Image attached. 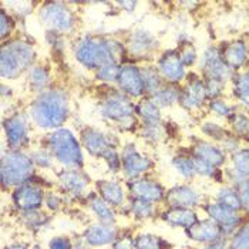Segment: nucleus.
<instances>
[{
  "label": "nucleus",
  "instance_id": "1",
  "mask_svg": "<svg viewBox=\"0 0 249 249\" xmlns=\"http://www.w3.org/2000/svg\"><path fill=\"white\" fill-rule=\"evenodd\" d=\"M73 54L87 70L97 71L107 64H120L127 56L125 43L101 36H81L73 44Z\"/></svg>",
  "mask_w": 249,
  "mask_h": 249
},
{
  "label": "nucleus",
  "instance_id": "2",
  "mask_svg": "<svg viewBox=\"0 0 249 249\" xmlns=\"http://www.w3.org/2000/svg\"><path fill=\"white\" fill-rule=\"evenodd\" d=\"M30 121L41 130L54 131L63 128L70 117V98L61 90L50 87L49 90L36 94L27 107Z\"/></svg>",
  "mask_w": 249,
  "mask_h": 249
},
{
  "label": "nucleus",
  "instance_id": "3",
  "mask_svg": "<svg viewBox=\"0 0 249 249\" xmlns=\"http://www.w3.org/2000/svg\"><path fill=\"white\" fill-rule=\"evenodd\" d=\"M36 64L33 44L23 38H10L1 44L0 74L4 80H16Z\"/></svg>",
  "mask_w": 249,
  "mask_h": 249
},
{
  "label": "nucleus",
  "instance_id": "4",
  "mask_svg": "<svg viewBox=\"0 0 249 249\" xmlns=\"http://www.w3.org/2000/svg\"><path fill=\"white\" fill-rule=\"evenodd\" d=\"M98 114L124 131H134L140 127V118L135 113V103L120 90L108 91L100 100Z\"/></svg>",
  "mask_w": 249,
  "mask_h": 249
},
{
  "label": "nucleus",
  "instance_id": "5",
  "mask_svg": "<svg viewBox=\"0 0 249 249\" xmlns=\"http://www.w3.org/2000/svg\"><path fill=\"white\" fill-rule=\"evenodd\" d=\"M46 148L53 155V158L64 168L84 167V155L80 140L69 128H58L46 137Z\"/></svg>",
  "mask_w": 249,
  "mask_h": 249
},
{
  "label": "nucleus",
  "instance_id": "6",
  "mask_svg": "<svg viewBox=\"0 0 249 249\" xmlns=\"http://www.w3.org/2000/svg\"><path fill=\"white\" fill-rule=\"evenodd\" d=\"M36 165L30 157L21 150H9L1 155L0 174L4 188H18L35 177Z\"/></svg>",
  "mask_w": 249,
  "mask_h": 249
},
{
  "label": "nucleus",
  "instance_id": "7",
  "mask_svg": "<svg viewBox=\"0 0 249 249\" xmlns=\"http://www.w3.org/2000/svg\"><path fill=\"white\" fill-rule=\"evenodd\" d=\"M37 18L54 33H71L76 29V15L63 1L41 3L37 9Z\"/></svg>",
  "mask_w": 249,
  "mask_h": 249
},
{
  "label": "nucleus",
  "instance_id": "8",
  "mask_svg": "<svg viewBox=\"0 0 249 249\" xmlns=\"http://www.w3.org/2000/svg\"><path fill=\"white\" fill-rule=\"evenodd\" d=\"M154 168V161L134 144H125L121 151V173L127 181L145 177Z\"/></svg>",
  "mask_w": 249,
  "mask_h": 249
},
{
  "label": "nucleus",
  "instance_id": "9",
  "mask_svg": "<svg viewBox=\"0 0 249 249\" xmlns=\"http://www.w3.org/2000/svg\"><path fill=\"white\" fill-rule=\"evenodd\" d=\"M30 130V117L27 113H13L4 118L3 131L7 140L9 150H21L30 141L29 137Z\"/></svg>",
  "mask_w": 249,
  "mask_h": 249
},
{
  "label": "nucleus",
  "instance_id": "10",
  "mask_svg": "<svg viewBox=\"0 0 249 249\" xmlns=\"http://www.w3.org/2000/svg\"><path fill=\"white\" fill-rule=\"evenodd\" d=\"M44 196L46 190L32 179L13 190L12 201L20 212L40 211L44 207Z\"/></svg>",
  "mask_w": 249,
  "mask_h": 249
},
{
  "label": "nucleus",
  "instance_id": "11",
  "mask_svg": "<svg viewBox=\"0 0 249 249\" xmlns=\"http://www.w3.org/2000/svg\"><path fill=\"white\" fill-rule=\"evenodd\" d=\"M125 185H127V191H128L130 198L153 202V204L162 202L165 198V194H167V190L162 187L161 182L155 181L153 178H148V177L130 179V181H127Z\"/></svg>",
  "mask_w": 249,
  "mask_h": 249
},
{
  "label": "nucleus",
  "instance_id": "12",
  "mask_svg": "<svg viewBox=\"0 0 249 249\" xmlns=\"http://www.w3.org/2000/svg\"><path fill=\"white\" fill-rule=\"evenodd\" d=\"M201 208L204 212L208 215V218L215 221L227 236V239H230L232 233L239 228V225L244 222L242 216L238 213V211H233L231 208L224 207L222 204L216 202L215 199L210 201V202H204L201 205Z\"/></svg>",
  "mask_w": 249,
  "mask_h": 249
},
{
  "label": "nucleus",
  "instance_id": "13",
  "mask_svg": "<svg viewBox=\"0 0 249 249\" xmlns=\"http://www.w3.org/2000/svg\"><path fill=\"white\" fill-rule=\"evenodd\" d=\"M160 44L151 32L145 29H135L125 41L127 56L135 60H147L153 57Z\"/></svg>",
  "mask_w": 249,
  "mask_h": 249
},
{
  "label": "nucleus",
  "instance_id": "14",
  "mask_svg": "<svg viewBox=\"0 0 249 249\" xmlns=\"http://www.w3.org/2000/svg\"><path fill=\"white\" fill-rule=\"evenodd\" d=\"M57 184L60 190L73 198L87 196V190L91 179L83 170L78 168H63L57 173Z\"/></svg>",
  "mask_w": 249,
  "mask_h": 249
},
{
  "label": "nucleus",
  "instance_id": "15",
  "mask_svg": "<svg viewBox=\"0 0 249 249\" xmlns=\"http://www.w3.org/2000/svg\"><path fill=\"white\" fill-rule=\"evenodd\" d=\"M117 87L121 93H124L130 98H138V100L144 98L145 90L141 76V69L137 64H131V63L121 64L117 78Z\"/></svg>",
  "mask_w": 249,
  "mask_h": 249
},
{
  "label": "nucleus",
  "instance_id": "16",
  "mask_svg": "<svg viewBox=\"0 0 249 249\" xmlns=\"http://www.w3.org/2000/svg\"><path fill=\"white\" fill-rule=\"evenodd\" d=\"M157 69L167 84H178L187 78V69L182 64L178 50H165L157 58Z\"/></svg>",
  "mask_w": 249,
  "mask_h": 249
},
{
  "label": "nucleus",
  "instance_id": "17",
  "mask_svg": "<svg viewBox=\"0 0 249 249\" xmlns=\"http://www.w3.org/2000/svg\"><path fill=\"white\" fill-rule=\"evenodd\" d=\"M80 142L83 150H86L94 158H103L108 150L115 147L113 137L103 133L96 127H84L80 131Z\"/></svg>",
  "mask_w": 249,
  "mask_h": 249
},
{
  "label": "nucleus",
  "instance_id": "18",
  "mask_svg": "<svg viewBox=\"0 0 249 249\" xmlns=\"http://www.w3.org/2000/svg\"><path fill=\"white\" fill-rule=\"evenodd\" d=\"M201 71L204 78H218L221 81H230L233 77V71L224 63L219 49L210 46L201 58Z\"/></svg>",
  "mask_w": 249,
  "mask_h": 249
},
{
  "label": "nucleus",
  "instance_id": "19",
  "mask_svg": "<svg viewBox=\"0 0 249 249\" xmlns=\"http://www.w3.org/2000/svg\"><path fill=\"white\" fill-rule=\"evenodd\" d=\"M120 236V230L115 224L96 222L89 225L83 232V242L90 248L111 247Z\"/></svg>",
  "mask_w": 249,
  "mask_h": 249
},
{
  "label": "nucleus",
  "instance_id": "20",
  "mask_svg": "<svg viewBox=\"0 0 249 249\" xmlns=\"http://www.w3.org/2000/svg\"><path fill=\"white\" fill-rule=\"evenodd\" d=\"M164 202L167 204L168 208H190V210H195L196 207H201L204 204L201 192L188 184H181L170 188L165 194Z\"/></svg>",
  "mask_w": 249,
  "mask_h": 249
},
{
  "label": "nucleus",
  "instance_id": "21",
  "mask_svg": "<svg viewBox=\"0 0 249 249\" xmlns=\"http://www.w3.org/2000/svg\"><path fill=\"white\" fill-rule=\"evenodd\" d=\"M185 235L190 241L201 244V245H208V244L218 242L221 239H227L222 228L210 218L199 219L191 228L185 230Z\"/></svg>",
  "mask_w": 249,
  "mask_h": 249
},
{
  "label": "nucleus",
  "instance_id": "22",
  "mask_svg": "<svg viewBox=\"0 0 249 249\" xmlns=\"http://www.w3.org/2000/svg\"><path fill=\"white\" fill-rule=\"evenodd\" d=\"M207 100H208V96H207L204 78L194 74L192 78L187 80V84L184 86L181 91L179 104L188 111H196L205 104Z\"/></svg>",
  "mask_w": 249,
  "mask_h": 249
},
{
  "label": "nucleus",
  "instance_id": "23",
  "mask_svg": "<svg viewBox=\"0 0 249 249\" xmlns=\"http://www.w3.org/2000/svg\"><path fill=\"white\" fill-rule=\"evenodd\" d=\"M96 192L114 210L127 205V194L124 185L117 179H98L96 181Z\"/></svg>",
  "mask_w": 249,
  "mask_h": 249
},
{
  "label": "nucleus",
  "instance_id": "24",
  "mask_svg": "<svg viewBox=\"0 0 249 249\" xmlns=\"http://www.w3.org/2000/svg\"><path fill=\"white\" fill-rule=\"evenodd\" d=\"M221 57L224 63L235 73L236 70H241L249 60L248 46L244 40H233L225 44L222 49H219Z\"/></svg>",
  "mask_w": 249,
  "mask_h": 249
},
{
  "label": "nucleus",
  "instance_id": "25",
  "mask_svg": "<svg viewBox=\"0 0 249 249\" xmlns=\"http://www.w3.org/2000/svg\"><path fill=\"white\" fill-rule=\"evenodd\" d=\"M232 187L249 179V148H239L231 154V168L225 171Z\"/></svg>",
  "mask_w": 249,
  "mask_h": 249
},
{
  "label": "nucleus",
  "instance_id": "26",
  "mask_svg": "<svg viewBox=\"0 0 249 249\" xmlns=\"http://www.w3.org/2000/svg\"><path fill=\"white\" fill-rule=\"evenodd\" d=\"M160 218L173 228L188 230L194 224L199 221L198 213L195 210L190 208H167L160 213Z\"/></svg>",
  "mask_w": 249,
  "mask_h": 249
},
{
  "label": "nucleus",
  "instance_id": "27",
  "mask_svg": "<svg viewBox=\"0 0 249 249\" xmlns=\"http://www.w3.org/2000/svg\"><path fill=\"white\" fill-rule=\"evenodd\" d=\"M192 155L207 161L208 164H211L216 168H221L227 162L225 151L221 147L208 141H196L192 145Z\"/></svg>",
  "mask_w": 249,
  "mask_h": 249
},
{
  "label": "nucleus",
  "instance_id": "28",
  "mask_svg": "<svg viewBox=\"0 0 249 249\" xmlns=\"http://www.w3.org/2000/svg\"><path fill=\"white\" fill-rule=\"evenodd\" d=\"M86 198H87L89 208L96 215L98 222L115 224V221H117V212L97 192H89Z\"/></svg>",
  "mask_w": 249,
  "mask_h": 249
},
{
  "label": "nucleus",
  "instance_id": "29",
  "mask_svg": "<svg viewBox=\"0 0 249 249\" xmlns=\"http://www.w3.org/2000/svg\"><path fill=\"white\" fill-rule=\"evenodd\" d=\"M29 87L33 93L40 94L46 90L50 89L52 84V76H50V70L46 66L41 64H35L30 70H29Z\"/></svg>",
  "mask_w": 249,
  "mask_h": 249
},
{
  "label": "nucleus",
  "instance_id": "30",
  "mask_svg": "<svg viewBox=\"0 0 249 249\" xmlns=\"http://www.w3.org/2000/svg\"><path fill=\"white\" fill-rule=\"evenodd\" d=\"M181 91H182V89L178 87V84H167L165 83L150 98L153 100L154 104L158 106L160 108H167V107H173V106L179 103Z\"/></svg>",
  "mask_w": 249,
  "mask_h": 249
},
{
  "label": "nucleus",
  "instance_id": "31",
  "mask_svg": "<svg viewBox=\"0 0 249 249\" xmlns=\"http://www.w3.org/2000/svg\"><path fill=\"white\" fill-rule=\"evenodd\" d=\"M232 93L239 104L249 108V70L235 73L232 77Z\"/></svg>",
  "mask_w": 249,
  "mask_h": 249
},
{
  "label": "nucleus",
  "instance_id": "32",
  "mask_svg": "<svg viewBox=\"0 0 249 249\" xmlns=\"http://www.w3.org/2000/svg\"><path fill=\"white\" fill-rule=\"evenodd\" d=\"M140 69H141V76H142V81H144L145 97H151L154 93H157L165 84V81L162 80L157 66L147 64V66H142Z\"/></svg>",
  "mask_w": 249,
  "mask_h": 249
},
{
  "label": "nucleus",
  "instance_id": "33",
  "mask_svg": "<svg viewBox=\"0 0 249 249\" xmlns=\"http://www.w3.org/2000/svg\"><path fill=\"white\" fill-rule=\"evenodd\" d=\"M135 113L142 123H160L161 108L154 104L150 97H144L135 103Z\"/></svg>",
  "mask_w": 249,
  "mask_h": 249
},
{
  "label": "nucleus",
  "instance_id": "34",
  "mask_svg": "<svg viewBox=\"0 0 249 249\" xmlns=\"http://www.w3.org/2000/svg\"><path fill=\"white\" fill-rule=\"evenodd\" d=\"M127 211L137 221H147V219H153L157 215V204L130 198L127 204Z\"/></svg>",
  "mask_w": 249,
  "mask_h": 249
},
{
  "label": "nucleus",
  "instance_id": "35",
  "mask_svg": "<svg viewBox=\"0 0 249 249\" xmlns=\"http://www.w3.org/2000/svg\"><path fill=\"white\" fill-rule=\"evenodd\" d=\"M134 249H171V244L162 236L142 232L134 236Z\"/></svg>",
  "mask_w": 249,
  "mask_h": 249
},
{
  "label": "nucleus",
  "instance_id": "36",
  "mask_svg": "<svg viewBox=\"0 0 249 249\" xmlns=\"http://www.w3.org/2000/svg\"><path fill=\"white\" fill-rule=\"evenodd\" d=\"M138 134L142 140L148 142H161L167 135V130L161 121L160 123H141L138 127Z\"/></svg>",
  "mask_w": 249,
  "mask_h": 249
},
{
  "label": "nucleus",
  "instance_id": "37",
  "mask_svg": "<svg viewBox=\"0 0 249 249\" xmlns=\"http://www.w3.org/2000/svg\"><path fill=\"white\" fill-rule=\"evenodd\" d=\"M215 201L222 204L227 208L233 210V211H241V202H239L238 192H236V188L232 185H224L222 188H219V191L215 196Z\"/></svg>",
  "mask_w": 249,
  "mask_h": 249
},
{
  "label": "nucleus",
  "instance_id": "38",
  "mask_svg": "<svg viewBox=\"0 0 249 249\" xmlns=\"http://www.w3.org/2000/svg\"><path fill=\"white\" fill-rule=\"evenodd\" d=\"M230 125L232 134L236 138L249 141V115L235 111L230 118Z\"/></svg>",
  "mask_w": 249,
  "mask_h": 249
},
{
  "label": "nucleus",
  "instance_id": "39",
  "mask_svg": "<svg viewBox=\"0 0 249 249\" xmlns=\"http://www.w3.org/2000/svg\"><path fill=\"white\" fill-rule=\"evenodd\" d=\"M230 249H249V219L244 221L239 228L228 239Z\"/></svg>",
  "mask_w": 249,
  "mask_h": 249
},
{
  "label": "nucleus",
  "instance_id": "40",
  "mask_svg": "<svg viewBox=\"0 0 249 249\" xmlns=\"http://www.w3.org/2000/svg\"><path fill=\"white\" fill-rule=\"evenodd\" d=\"M173 167L184 179L190 181L196 175L195 168H194V162H192V157H188V155H177V157H174Z\"/></svg>",
  "mask_w": 249,
  "mask_h": 249
},
{
  "label": "nucleus",
  "instance_id": "41",
  "mask_svg": "<svg viewBox=\"0 0 249 249\" xmlns=\"http://www.w3.org/2000/svg\"><path fill=\"white\" fill-rule=\"evenodd\" d=\"M201 130H202V133L207 135V137H210V138L218 141V142H222L231 134L225 127H222L218 123H212V121L204 123L202 127H201Z\"/></svg>",
  "mask_w": 249,
  "mask_h": 249
},
{
  "label": "nucleus",
  "instance_id": "42",
  "mask_svg": "<svg viewBox=\"0 0 249 249\" xmlns=\"http://www.w3.org/2000/svg\"><path fill=\"white\" fill-rule=\"evenodd\" d=\"M208 108L211 111L212 114H215L216 117H221V118H228L230 120L231 117L235 113V108L231 106L230 103H227L225 100L222 98H213V100H210V104H208Z\"/></svg>",
  "mask_w": 249,
  "mask_h": 249
},
{
  "label": "nucleus",
  "instance_id": "43",
  "mask_svg": "<svg viewBox=\"0 0 249 249\" xmlns=\"http://www.w3.org/2000/svg\"><path fill=\"white\" fill-rule=\"evenodd\" d=\"M178 54H179V58L182 61V64L187 67H192L196 60H198V53H196V49L192 43H182L178 49Z\"/></svg>",
  "mask_w": 249,
  "mask_h": 249
},
{
  "label": "nucleus",
  "instance_id": "44",
  "mask_svg": "<svg viewBox=\"0 0 249 249\" xmlns=\"http://www.w3.org/2000/svg\"><path fill=\"white\" fill-rule=\"evenodd\" d=\"M15 26H16V21L10 16V13H7L6 9L1 7V10H0V37L3 40V43L6 41V38L10 40L12 33L15 32Z\"/></svg>",
  "mask_w": 249,
  "mask_h": 249
},
{
  "label": "nucleus",
  "instance_id": "45",
  "mask_svg": "<svg viewBox=\"0 0 249 249\" xmlns=\"http://www.w3.org/2000/svg\"><path fill=\"white\" fill-rule=\"evenodd\" d=\"M120 64H107L101 69H98L96 73V78L101 83H117L118 78V73H120Z\"/></svg>",
  "mask_w": 249,
  "mask_h": 249
},
{
  "label": "nucleus",
  "instance_id": "46",
  "mask_svg": "<svg viewBox=\"0 0 249 249\" xmlns=\"http://www.w3.org/2000/svg\"><path fill=\"white\" fill-rule=\"evenodd\" d=\"M191 157L196 175H201L204 178H216V175L219 174V168H216V167H213L211 164H208L207 161H204L201 158H196L194 155H191Z\"/></svg>",
  "mask_w": 249,
  "mask_h": 249
},
{
  "label": "nucleus",
  "instance_id": "47",
  "mask_svg": "<svg viewBox=\"0 0 249 249\" xmlns=\"http://www.w3.org/2000/svg\"><path fill=\"white\" fill-rule=\"evenodd\" d=\"M35 165L41 168V170H47V168H52L53 167V155L49 153L47 148H38L35 150L33 153L30 154Z\"/></svg>",
  "mask_w": 249,
  "mask_h": 249
},
{
  "label": "nucleus",
  "instance_id": "48",
  "mask_svg": "<svg viewBox=\"0 0 249 249\" xmlns=\"http://www.w3.org/2000/svg\"><path fill=\"white\" fill-rule=\"evenodd\" d=\"M204 78V77H202ZM205 83V90H207V96L210 100L213 98H219L224 94V89H225V81H221L218 78H204Z\"/></svg>",
  "mask_w": 249,
  "mask_h": 249
},
{
  "label": "nucleus",
  "instance_id": "49",
  "mask_svg": "<svg viewBox=\"0 0 249 249\" xmlns=\"http://www.w3.org/2000/svg\"><path fill=\"white\" fill-rule=\"evenodd\" d=\"M21 215H23L24 224H26L29 228H33V230H38V228L44 227V224H46V221H47L46 213H41L40 211L21 212Z\"/></svg>",
  "mask_w": 249,
  "mask_h": 249
},
{
  "label": "nucleus",
  "instance_id": "50",
  "mask_svg": "<svg viewBox=\"0 0 249 249\" xmlns=\"http://www.w3.org/2000/svg\"><path fill=\"white\" fill-rule=\"evenodd\" d=\"M235 188H236L238 196H239L241 211L249 213V179L239 182L238 185H235Z\"/></svg>",
  "mask_w": 249,
  "mask_h": 249
},
{
  "label": "nucleus",
  "instance_id": "51",
  "mask_svg": "<svg viewBox=\"0 0 249 249\" xmlns=\"http://www.w3.org/2000/svg\"><path fill=\"white\" fill-rule=\"evenodd\" d=\"M44 207L52 212H57L61 210L63 207V199L61 196L53 191H46V196H44Z\"/></svg>",
  "mask_w": 249,
  "mask_h": 249
},
{
  "label": "nucleus",
  "instance_id": "52",
  "mask_svg": "<svg viewBox=\"0 0 249 249\" xmlns=\"http://www.w3.org/2000/svg\"><path fill=\"white\" fill-rule=\"evenodd\" d=\"M49 249H74V244L69 236H54L49 241Z\"/></svg>",
  "mask_w": 249,
  "mask_h": 249
},
{
  "label": "nucleus",
  "instance_id": "53",
  "mask_svg": "<svg viewBox=\"0 0 249 249\" xmlns=\"http://www.w3.org/2000/svg\"><path fill=\"white\" fill-rule=\"evenodd\" d=\"M111 249H134V236L130 233L120 235L111 245Z\"/></svg>",
  "mask_w": 249,
  "mask_h": 249
},
{
  "label": "nucleus",
  "instance_id": "54",
  "mask_svg": "<svg viewBox=\"0 0 249 249\" xmlns=\"http://www.w3.org/2000/svg\"><path fill=\"white\" fill-rule=\"evenodd\" d=\"M225 247H228V239H221V241H218V242L204 245L202 248H198V249H224Z\"/></svg>",
  "mask_w": 249,
  "mask_h": 249
},
{
  "label": "nucleus",
  "instance_id": "55",
  "mask_svg": "<svg viewBox=\"0 0 249 249\" xmlns=\"http://www.w3.org/2000/svg\"><path fill=\"white\" fill-rule=\"evenodd\" d=\"M6 249H29V245L27 244H23V242H15V244L7 245Z\"/></svg>",
  "mask_w": 249,
  "mask_h": 249
},
{
  "label": "nucleus",
  "instance_id": "56",
  "mask_svg": "<svg viewBox=\"0 0 249 249\" xmlns=\"http://www.w3.org/2000/svg\"><path fill=\"white\" fill-rule=\"evenodd\" d=\"M224 249H230V248H228V247H225V248H224Z\"/></svg>",
  "mask_w": 249,
  "mask_h": 249
},
{
  "label": "nucleus",
  "instance_id": "57",
  "mask_svg": "<svg viewBox=\"0 0 249 249\" xmlns=\"http://www.w3.org/2000/svg\"><path fill=\"white\" fill-rule=\"evenodd\" d=\"M248 50H249V49H248Z\"/></svg>",
  "mask_w": 249,
  "mask_h": 249
}]
</instances>
